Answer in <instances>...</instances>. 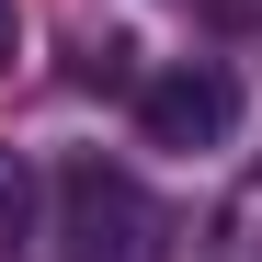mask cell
<instances>
[{
    "label": "cell",
    "instance_id": "6da1fadb",
    "mask_svg": "<svg viewBox=\"0 0 262 262\" xmlns=\"http://www.w3.org/2000/svg\"><path fill=\"white\" fill-rule=\"evenodd\" d=\"M57 262H160V205L103 148L57 171Z\"/></svg>",
    "mask_w": 262,
    "mask_h": 262
},
{
    "label": "cell",
    "instance_id": "7a4b0ae2",
    "mask_svg": "<svg viewBox=\"0 0 262 262\" xmlns=\"http://www.w3.org/2000/svg\"><path fill=\"white\" fill-rule=\"evenodd\" d=\"M228 125H239V80H228V57H171L160 80H137V137H148V148L205 160V148H228Z\"/></svg>",
    "mask_w": 262,
    "mask_h": 262
},
{
    "label": "cell",
    "instance_id": "3957f363",
    "mask_svg": "<svg viewBox=\"0 0 262 262\" xmlns=\"http://www.w3.org/2000/svg\"><path fill=\"white\" fill-rule=\"evenodd\" d=\"M23 239H46V183L23 148H0V262H23Z\"/></svg>",
    "mask_w": 262,
    "mask_h": 262
},
{
    "label": "cell",
    "instance_id": "277c9868",
    "mask_svg": "<svg viewBox=\"0 0 262 262\" xmlns=\"http://www.w3.org/2000/svg\"><path fill=\"white\" fill-rule=\"evenodd\" d=\"M12 57H23V12L0 0V69H12Z\"/></svg>",
    "mask_w": 262,
    "mask_h": 262
}]
</instances>
